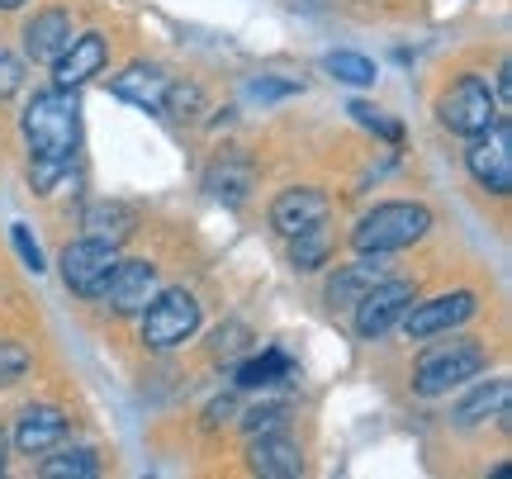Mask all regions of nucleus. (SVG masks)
I'll return each instance as SVG.
<instances>
[{"instance_id":"nucleus-1","label":"nucleus","mask_w":512,"mask_h":479,"mask_svg":"<svg viewBox=\"0 0 512 479\" xmlns=\"http://www.w3.org/2000/svg\"><path fill=\"white\" fill-rule=\"evenodd\" d=\"M19 129L29 138V148L38 157H76V143H81V110H76L72 91H38L29 105H24V119Z\"/></svg>"},{"instance_id":"nucleus-2","label":"nucleus","mask_w":512,"mask_h":479,"mask_svg":"<svg viewBox=\"0 0 512 479\" xmlns=\"http://www.w3.org/2000/svg\"><path fill=\"white\" fill-rule=\"evenodd\" d=\"M432 233V209L427 204H375L366 219L356 223V233H351V247L356 252H384V257H394L403 247H413L418 238Z\"/></svg>"},{"instance_id":"nucleus-3","label":"nucleus","mask_w":512,"mask_h":479,"mask_svg":"<svg viewBox=\"0 0 512 479\" xmlns=\"http://www.w3.org/2000/svg\"><path fill=\"white\" fill-rule=\"evenodd\" d=\"M484 366H489V351H484V342L460 337V342H446V347L422 351L418 370H413V389H418L422 399H437V394H451V389L470 385Z\"/></svg>"},{"instance_id":"nucleus-4","label":"nucleus","mask_w":512,"mask_h":479,"mask_svg":"<svg viewBox=\"0 0 512 479\" xmlns=\"http://www.w3.org/2000/svg\"><path fill=\"white\" fill-rule=\"evenodd\" d=\"M437 119L446 133H456V138H479V133H489L498 124V100L489 91V81L484 76H456L446 95L437 100Z\"/></svg>"},{"instance_id":"nucleus-5","label":"nucleus","mask_w":512,"mask_h":479,"mask_svg":"<svg viewBox=\"0 0 512 479\" xmlns=\"http://www.w3.org/2000/svg\"><path fill=\"white\" fill-rule=\"evenodd\" d=\"M200 328V299L190 290H162L143 304V347L171 351Z\"/></svg>"},{"instance_id":"nucleus-6","label":"nucleus","mask_w":512,"mask_h":479,"mask_svg":"<svg viewBox=\"0 0 512 479\" xmlns=\"http://www.w3.org/2000/svg\"><path fill=\"white\" fill-rule=\"evenodd\" d=\"M62 285L72 290V295H105V280H110V271L119 266V252H114V242H100V238H81L72 242L67 252H62Z\"/></svg>"},{"instance_id":"nucleus-7","label":"nucleus","mask_w":512,"mask_h":479,"mask_svg":"<svg viewBox=\"0 0 512 479\" xmlns=\"http://www.w3.org/2000/svg\"><path fill=\"white\" fill-rule=\"evenodd\" d=\"M418 299V285H408V280H380V285H370L366 295L351 304V314H356V332L366 337V342H375V337H384V332L394 328L403 314H408V304Z\"/></svg>"},{"instance_id":"nucleus-8","label":"nucleus","mask_w":512,"mask_h":479,"mask_svg":"<svg viewBox=\"0 0 512 479\" xmlns=\"http://www.w3.org/2000/svg\"><path fill=\"white\" fill-rule=\"evenodd\" d=\"M465 166L489 195H508L512 190V124L498 119L489 133L470 138V152H465Z\"/></svg>"},{"instance_id":"nucleus-9","label":"nucleus","mask_w":512,"mask_h":479,"mask_svg":"<svg viewBox=\"0 0 512 479\" xmlns=\"http://www.w3.org/2000/svg\"><path fill=\"white\" fill-rule=\"evenodd\" d=\"M479 314V295H470V290H451V295H441V299H427V304H408V314L399 318L403 332L408 337H437V332H451L460 328V323H470V318Z\"/></svg>"},{"instance_id":"nucleus-10","label":"nucleus","mask_w":512,"mask_h":479,"mask_svg":"<svg viewBox=\"0 0 512 479\" xmlns=\"http://www.w3.org/2000/svg\"><path fill=\"white\" fill-rule=\"evenodd\" d=\"M72 15L62 10V5H48V10H38L29 24H24V53L29 62L38 67H53L57 57L67 53V43H72Z\"/></svg>"},{"instance_id":"nucleus-11","label":"nucleus","mask_w":512,"mask_h":479,"mask_svg":"<svg viewBox=\"0 0 512 479\" xmlns=\"http://www.w3.org/2000/svg\"><path fill=\"white\" fill-rule=\"evenodd\" d=\"M114 314H143V304L157 295V266L152 261H119L105 280Z\"/></svg>"},{"instance_id":"nucleus-12","label":"nucleus","mask_w":512,"mask_h":479,"mask_svg":"<svg viewBox=\"0 0 512 479\" xmlns=\"http://www.w3.org/2000/svg\"><path fill=\"white\" fill-rule=\"evenodd\" d=\"M105 57H110V43L100 34H81L67 43V53L53 62V86L57 91H76V86H86L100 67H105Z\"/></svg>"},{"instance_id":"nucleus-13","label":"nucleus","mask_w":512,"mask_h":479,"mask_svg":"<svg viewBox=\"0 0 512 479\" xmlns=\"http://www.w3.org/2000/svg\"><path fill=\"white\" fill-rule=\"evenodd\" d=\"M328 214H332L328 195H318V190H285L271 204V228L280 238H294V233H304L313 223H328Z\"/></svg>"},{"instance_id":"nucleus-14","label":"nucleus","mask_w":512,"mask_h":479,"mask_svg":"<svg viewBox=\"0 0 512 479\" xmlns=\"http://www.w3.org/2000/svg\"><path fill=\"white\" fill-rule=\"evenodd\" d=\"M67 437V413L53 404H34L19 413L15 423V451L19 456H43V451H53L57 442Z\"/></svg>"},{"instance_id":"nucleus-15","label":"nucleus","mask_w":512,"mask_h":479,"mask_svg":"<svg viewBox=\"0 0 512 479\" xmlns=\"http://www.w3.org/2000/svg\"><path fill=\"white\" fill-rule=\"evenodd\" d=\"M361 257H366V261L337 266V276L328 280V304H332V309H351V304L366 295L370 285L389 280V257H384V252H361Z\"/></svg>"},{"instance_id":"nucleus-16","label":"nucleus","mask_w":512,"mask_h":479,"mask_svg":"<svg viewBox=\"0 0 512 479\" xmlns=\"http://www.w3.org/2000/svg\"><path fill=\"white\" fill-rule=\"evenodd\" d=\"M166 81L152 62H133V67H124V72L110 81V91L119 95V100H128V105H138V110L147 114H166Z\"/></svg>"},{"instance_id":"nucleus-17","label":"nucleus","mask_w":512,"mask_h":479,"mask_svg":"<svg viewBox=\"0 0 512 479\" xmlns=\"http://www.w3.org/2000/svg\"><path fill=\"white\" fill-rule=\"evenodd\" d=\"M247 461H252L256 475H266V479L304 475V451H299L290 437H280V432H261V437H252V446H247Z\"/></svg>"},{"instance_id":"nucleus-18","label":"nucleus","mask_w":512,"mask_h":479,"mask_svg":"<svg viewBox=\"0 0 512 479\" xmlns=\"http://www.w3.org/2000/svg\"><path fill=\"white\" fill-rule=\"evenodd\" d=\"M508 404H512V385H508V380H489V385L470 389V394L451 408V418H456V427L508 423Z\"/></svg>"},{"instance_id":"nucleus-19","label":"nucleus","mask_w":512,"mask_h":479,"mask_svg":"<svg viewBox=\"0 0 512 479\" xmlns=\"http://www.w3.org/2000/svg\"><path fill=\"white\" fill-rule=\"evenodd\" d=\"M252 185H256L252 166L233 162V157L214 162V166H209V176H204V190H209L214 200H223V204H242L247 195H252Z\"/></svg>"},{"instance_id":"nucleus-20","label":"nucleus","mask_w":512,"mask_h":479,"mask_svg":"<svg viewBox=\"0 0 512 479\" xmlns=\"http://www.w3.org/2000/svg\"><path fill=\"white\" fill-rule=\"evenodd\" d=\"M81 228H86V238L119 242V238H128V233L138 228V214H133L128 204L105 200V204H91V209H86V219H81Z\"/></svg>"},{"instance_id":"nucleus-21","label":"nucleus","mask_w":512,"mask_h":479,"mask_svg":"<svg viewBox=\"0 0 512 479\" xmlns=\"http://www.w3.org/2000/svg\"><path fill=\"white\" fill-rule=\"evenodd\" d=\"M328 252H332V228L328 223H313V228H304V233H294L290 238L294 271H318V266L328 261Z\"/></svg>"},{"instance_id":"nucleus-22","label":"nucleus","mask_w":512,"mask_h":479,"mask_svg":"<svg viewBox=\"0 0 512 479\" xmlns=\"http://www.w3.org/2000/svg\"><path fill=\"white\" fill-rule=\"evenodd\" d=\"M38 475L43 479H95L100 475V456L86 451V446H76V451H62L53 461L38 465Z\"/></svg>"},{"instance_id":"nucleus-23","label":"nucleus","mask_w":512,"mask_h":479,"mask_svg":"<svg viewBox=\"0 0 512 479\" xmlns=\"http://www.w3.org/2000/svg\"><path fill=\"white\" fill-rule=\"evenodd\" d=\"M290 375V361L280 351H266V356H252L247 366H238V385L242 389H266V385H280Z\"/></svg>"},{"instance_id":"nucleus-24","label":"nucleus","mask_w":512,"mask_h":479,"mask_svg":"<svg viewBox=\"0 0 512 479\" xmlns=\"http://www.w3.org/2000/svg\"><path fill=\"white\" fill-rule=\"evenodd\" d=\"M328 76L347 81V86H375V62L361 53H328Z\"/></svg>"},{"instance_id":"nucleus-25","label":"nucleus","mask_w":512,"mask_h":479,"mask_svg":"<svg viewBox=\"0 0 512 479\" xmlns=\"http://www.w3.org/2000/svg\"><path fill=\"white\" fill-rule=\"evenodd\" d=\"M290 418V408L285 404H261V408H252L247 418H242V432L247 437H261V432H280V423Z\"/></svg>"},{"instance_id":"nucleus-26","label":"nucleus","mask_w":512,"mask_h":479,"mask_svg":"<svg viewBox=\"0 0 512 479\" xmlns=\"http://www.w3.org/2000/svg\"><path fill=\"white\" fill-rule=\"evenodd\" d=\"M351 119H361V129L380 133V138H389V143H399V138H403V124H394L389 114L370 110V105H351Z\"/></svg>"},{"instance_id":"nucleus-27","label":"nucleus","mask_w":512,"mask_h":479,"mask_svg":"<svg viewBox=\"0 0 512 479\" xmlns=\"http://www.w3.org/2000/svg\"><path fill=\"white\" fill-rule=\"evenodd\" d=\"M304 81H285V76H256L252 81V95L256 100H285V95H299Z\"/></svg>"},{"instance_id":"nucleus-28","label":"nucleus","mask_w":512,"mask_h":479,"mask_svg":"<svg viewBox=\"0 0 512 479\" xmlns=\"http://www.w3.org/2000/svg\"><path fill=\"white\" fill-rule=\"evenodd\" d=\"M10 238H15L24 266H29V271L38 276V271H43V252H38V242H34V233H29V223H15V228H10Z\"/></svg>"},{"instance_id":"nucleus-29","label":"nucleus","mask_w":512,"mask_h":479,"mask_svg":"<svg viewBox=\"0 0 512 479\" xmlns=\"http://www.w3.org/2000/svg\"><path fill=\"white\" fill-rule=\"evenodd\" d=\"M19 81H24V67L10 53H0V95H15Z\"/></svg>"},{"instance_id":"nucleus-30","label":"nucleus","mask_w":512,"mask_h":479,"mask_svg":"<svg viewBox=\"0 0 512 479\" xmlns=\"http://www.w3.org/2000/svg\"><path fill=\"white\" fill-rule=\"evenodd\" d=\"M494 91H498V105L508 110V105H512V67H508V62H498V81H494Z\"/></svg>"},{"instance_id":"nucleus-31","label":"nucleus","mask_w":512,"mask_h":479,"mask_svg":"<svg viewBox=\"0 0 512 479\" xmlns=\"http://www.w3.org/2000/svg\"><path fill=\"white\" fill-rule=\"evenodd\" d=\"M19 5H24V0H0V10H19Z\"/></svg>"},{"instance_id":"nucleus-32","label":"nucleus","mask_w":512,"mask_h":479,"mask_svg":"<svg viewBox=\"0 0 512 479\" xmlns=\"http://www.w3.org/2000/svg\"><path fill=\"white\" fill-rule=\"evenodd\" d=\"M0 470H5V432H0Z\"/></svg>"}]
</instances>
